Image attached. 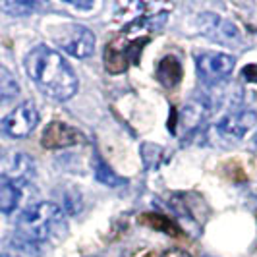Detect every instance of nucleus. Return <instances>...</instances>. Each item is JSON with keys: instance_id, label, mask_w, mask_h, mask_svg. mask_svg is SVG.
Wrapping results in <instances>:
<instances>
[{"instance_id": "f257e3e1", "label": "nucleus", "mask_w": 257, "mask_h": 257, "mask_svg": "<svg viewBox=\"0 0 257 257\" xmlns=\"http://www.w3.org/2000/svg\"><path fill=\"white\" fill-rule=\"evenodd\" d=\"M29 79L37 85V89L54 101H68L76 95L77 77L72 66L58 51L47 45H39L27 52L24 60Z\"/></svg>"}, {"instance_id": "f03ea898", "label": "nucleus", "mask_w": 257, "mask_h": 257, "mask_svg": "<svg viewBox=\"0 0 257 257\" xmlns=\"http://www.w3.org/2000/svg\"><path fill=\"white\" fill-rule=\"evenodd\" d=\"M68 230L62 207L52 201H37L26 207L16 220V232L26 244H47L60 240Z\"/></svg>"}, {"instance_id": "7ed1b4c3", "label": "nucleus", "mask_w": 257, "mask_h": 257, "mask_svg": "<svg viewBox=\"0 0 257 257\" xmlns=\"http://www.w3.org/2000/svg\"><path fill=\"white\" fill-rule=\"evenodd\" d=\"M195 27L199 29V33L203 37L211 39L213 43H219V45H224V47H232V49L244 47L242 29L236 26L234 22L222 18L219 14H199L197 20H195Z\"/></svg>"}, {"instance_id": "20e7f679", "label": "nucleus", "mask_w": 257, "mask_h": 257, "mask_svg": "<svg viewBox=\"0 0 257 257\" xmlns=\"http://www.w3.org/2000/svg\"><path fill=\"white\" fill-rule=\"evenodd\" d=\"M52 41L58 49L74 58H89L95 52V35L89 27L79 24H66L54 29Z\"/></svg>"}, {"instance_id": "39448f33", "label": "nucleus", "mask_w": 257, "mask_h": 257, "mask_svg": "<svg viewBox=\"0 0 257 257\" xmlns=\"http://www.w3.org/2000/svg\"><path fill=\"white\" fill-rule=\"evenodd\" d=\"M236 58L226 52H199L195 56V70L207 87H217L232 74Z\"/></svg>"}, {"instance_id": "423d86ee", "label": "nucleus", "mask_w": 257, "mask_h": 257, "mask_svg": "<svg viewBox=\"0 0 257 257\" xmlns=\"http://www.w3.org/2000/svg\"><path fill=\"white\" fill-rule=\"evenodd\" d=\"M220 104H222V95L211 93V87H209V93H201L182 106V110L178 112V124L184 132H192L199 128L209 116H213V112Z\"/></svg>"}, {"instance_id": "0eeeda50", "label": "nucleus", "mask_w": 257, "mask_h": 257, "mask_svg": "<svg viewBox=\"0 0 257 257\" xmlns=\"http://www.w3.org/2000/svg\"><path fill=\"white\" fill-rule=\"evenodd\" d=\"M39 120H41V114H39L37 104L33 101H26L18 104L12 112H8L0 120V132L8 138L22 140L37 128Z\"/></svg>"}, {"instance_id": "6e6552de", "label": "nucleus", "mask_w": 257, "mask_h": 257, "mask_svg": "<svg viewBox=\"0 0 257 257\" xmlns=\"http://www.w3.org/2000/svg\"><path fill=\"white\" fill-rule=\"evenodd\" d=\"M257 124V112L251 108H232L215 124V134L224 142H240Z\"/></svg>"}, {"instance_id": "1a4fd4ad", "label": "nucleus", "mask_w": 257, "mask_h": 257, "mask_svg": "<svg viewBox=\"0 0 257 257\" xmlns=\"http://www.w3.org/2000/svg\"><path fill=\"white\" fill-rule=\"evenodd\" d=\"M35 176V165L31 157L0 145V180L20 182L26 186Z\"/></svg>"}, {"instance_id": "9d476101", "label": "nucleus", "mask_w": 257, "mask_h": 257, "mask_svg": "<svg viewBox=\"0 0 257 257\" xmlns=\"http://www.w3.org/2000/svg\"><path fill=\"white\" fill-rule=\"evenodd\" d=\"M147 37L134 39V41H126V43H120L114 41L106 47L104 51V66L108 72L118 74V72H124L132 62L138 64L140 60V54L143 51V45H147Z\"/></svg>"}, {"instance_id": "9b49d317", "label": "nucleus", "mask_w": 257, "mask_h": 257, "mask_svg": "<svg viewBox=\"0 0 257 257\" xmlns=\"http://www.w3.org/2000/svg\"><path fill=\"white\" fill-rule=\"evenodd\" d=\"M81 142H83V136L76 128L68 126L60 120L51 122L41 136V145L45 149H64V147H74Z\"/></svg>"}, {"instance_id": "f8f14e48", "label": "nucleus", "mask_w": 257, "mask_h": 257, "mask_svg": "<svg viewBox=\"0 0 257 257\" xmlns=\"http://www.w3.org/2000/svg\"><path fill=\"white\" fill-rule=\"evenodd\" d=\"M157 79L165 87H176L182 81V64L180 58L174 54H167L157 64Z\"/></svg>"}, {"instance_id": "ddd939ff", "label": "nucleus", "mask_w": 257, "mask_h": 257, "mask_svg": "<svg viewBox=\"0 0 257 257\" xmlns=\"http://www.w3.org/2000/svg\"><path fill=\"white\" fill-rule=\"evenodd\" d=\"M24 195V184L12 180H0V213L12 215Z\"/></svg>"}, {"instance_id": "4468645a", "label": "nucleus", "mask_w": 257, "mask_h": 257, "mask_svg": "<svg viewBox=\"0 0 257 257\" xmlns=\"http://www.w3.org/2000/svg\"><path fill=\"white\" fill-rule=\"evenodd\" d=\"M93 172H95V178L101 182L103 186H108V188H120L122 184H126V180L122 176H118L101 157L93 159Z\"/></svg>"}, {"instance_id": "2eb2a0df", "label": "nucleus", "mask_w": 257, "mask_h": 257, "mask_svg": "<svg viewBox=\"0 0 257 257\" xmlns=\"http://www.w3.org/2000/svg\"><path fill=\"white\" fill-rule=\"evenodd\" d=\"M142 159L147 170H157L165 161V149L161 145H157V143H143Z\"/></svg>"}, {"instance_id": "dca6fc26", "label": "nucleus", "mask_w": 257, "mask_h": 257, "mask_svg": "<svg viewBox=\"0 0 257 257\" xmlns=\"http://www.w3.org/2000/svg\"><path fill=\"white\" fill-rule=\"evenodd\" d=\"M142 222L149 224L155 230L167 232L170 236H178L180 234V228L168 219V217H163V215H142Z\"/></svg>"}, {"instance_id": "f3484780", "label": "nucleus", "mask_w": 257, "mask_h": 257, "mask_svg": "<svg viewBox=\"0 0 257 257\" xmlns=\"http://www.w3.org/2000/svg\"><path fill=\"white\" fill-rule=\"evenodd\" d=\"M37 8V4L33 2H4L2 4V10L12 16H29Z\"/></svg>"}, {"instance_id": "a211bd4d", "label": "nucleus", "mask_w": 257, "mask_h": 257, "mask_svg": "<svg viewBox=\"0 0 257 257\" xmlns=\"http://www.w3.org/2000/svg\"><path fill=\"white\" fill-rule=\"evenodd\" d=\"M242 77L249 83H257V64H247L242 68Z\"/></svg>"}, {"instance_id": "6ab92c4d", "label": "nucleus", "mask_w": 257, "mask_h": 257, "mask_svg": "<svg viewBox=\"0 0 257 257\" xmlns=\"http://www.w3.org/2000/svg\"><path fill=\"white\" fill-rule=\"evenodd\" d=\"M163 257H192L190 253H186L184 249H180V247H172V249H168V251H165L163 253Z\"/></svg>"}, {"instance_id": "aec40b11", "label": "nucleus", "mask_w": 257, "mask_h": 257, "mask_svg": "<svg viewBox=\"0 0 257 257\" xmlns=\"http://www.w3.org/2000/svg\"><path fill=\"white\" fill-rule=\"evenodd\" d=\"M0 257H16V255H10V253H0Z\"/></svg>"}, {"instance_id": "412c9836", "label": "nucleus", "mask_w": 257, "mask_h": 257, "mask_svg": "<svg viewBox=\"0 0 257 257\" xmlns=\"http://www.w3.org/2000/svg\"><path fill=\"white\" fill-rule=\"evenodd\" d=\"M253 143H255V147H257V134H255V138H253Z\"/></svg>"}, {"instance_id": "4be33fe9", "label": "nucleus", "mask_w": 257, "mask_h": 257, "mask_svg": "<svg viewBox=\"0 0 257 257\" xmlns=\"http://www.w3.org/2000/svg\"><path fill=\"white\" fill-rule=\"evenodd\" d=\"M89 257H95V255H89Z\"/></svg>"}]
</instances>
